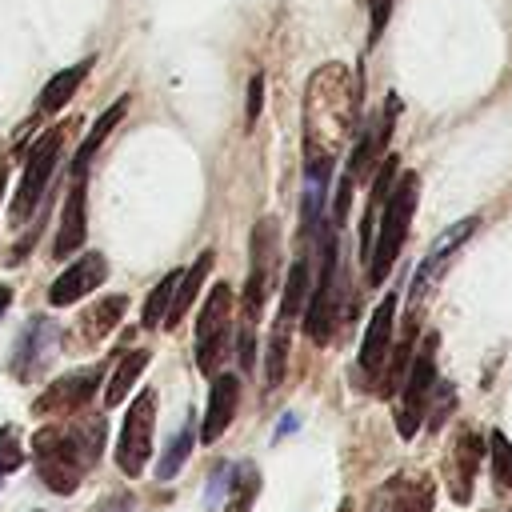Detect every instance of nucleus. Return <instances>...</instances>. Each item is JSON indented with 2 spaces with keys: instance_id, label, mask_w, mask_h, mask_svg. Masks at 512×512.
Masks as SVG:
<instances>
[{
  "instance_id": "nucleus-14",
  "label": "nucleus",
  "mask_w": 512,
  "mask_h": 512,
  "mask_svg": "<svg viewBox=\"0 0 512 512\" xmlns=\"http://www.w3.org/2000/svg\"><path fill=\"white\" fill-rule=\"evenodd\" d=\"M432 480L428 476H416V472H400L392 476L376 500H372V512H432Z\"/></svg>"
},
{
  "instance_id": "nucleus-5",
  "label": "nucleus",
  "mask_w": 512,
  "mask_h": 512,
  "mask_svg": "<svg viewBox=\"0 0 512 512\" xmlns=\"http://www.w3.org/2000/svg\"><path fill=\"white\" fill-rule=\"evenodd\" d=\"M228 332H232V284H212V292L200 304L196 316V368L208 376L228 356Z\"/></svg>"
},
{
  "instance_id": "nucleus-6",
  "label": "nucleus",
  "mask_w": 512,
  "mask_h": 512,
  "mask_svg": "<svg viewBox=\"0 0 512 512\" xmlns=\"http://www.w3.org/2000/svg\"><path fill=\"white\" fill-rule=\"evenodd\" d=\"M436 344H440L436 332L424 336V344L412 356V368L404 376V392H400V408H396V428H400L404 440H412L420 420L428 416V396L436 388Z\"/></svg>"
},
{
  "instance_id": "nucleus-28",
  "label": "nucleus",
  "mask_w": 512,
  "mask_h": 512,
  "mask_svg": "<svg viewBox=\"0 0 512 512\" xmlns=\"http://www.w3.org/2000/svg\"><path fill=\"white\" fill-rule=\"evenodd\" d=\"M488 452H492V476H496V484H504L512 492V440L504 432H492L488 436Z\"/></svg>"
},
{
  "instance_id": "nucleus-29",
  "label": "nucleus",
  "mask_w": 512,
  "mask_h": 512,
  "mask_svg": "<svg viewBox=\"0 0 512 512\" xmlns=\"http://www.w3.org/2000/svg\"><path fill=\"white\" fill-rule=\"evenodd\" d=\"M288 332L292 328H272L268 336V388H276L284 380V364H288Z\"/></svg>"
},
{
  "instance_id": "nucleus-2",
  "label": "nucleus",
  "mask_w": 512,
  "mask_h": 512,
  "mask_svg": "<svg viewBox=\"0 0 512 512\" xmlns=\"http://www.w3.org/2000/svg\"><path fill=\"white\" fill-rule=\"evenodd\" d=\"M420 200V176L416 172H400L396 188L388 196V204L380 208V224H376V248H372V264H368V284H384V276L392 272L404 240H408V224Z\"/></svg>"
},
{
  "instance_id": "nucleus-12",
  "label": "nucleus",
  "mask_w": 512,
  "mask_h": 512,
  "mask_svg": "<svg viewBox=\"0 0 512 512\" xmlns=\"http://www.w3.org/2000/svg\"><path fill=\"white\" fill-rule=\"evenodd\" d=\"M100 376H104L100 364H96V368H84V372H68V376H60V380L48 384L44 396L32 404L36 416H44V412H76V408H84V404L92 400Z\"/></svg>"
},
{
  "instance_id": "nucleus-31",
  "label": "nucleus",
  "mask_w": 512,
  "mask_h": 512,
  "mask_svg": "<svg viewBox=\"0 0 512 512\" xmlns=\"http://www.w3.org/2000/svg\"><path fill=\"white\" fill-rule=\"evenodd\" d=\"M24 464V448H20V436L16 428H0V472H16Z\"/></svg>"
},
{
  "instance_id": "nucleus-26",
  "label": "nucleus",
  "mask_w": 512,
  "mask_h": 512,
  "mask_svg": "<svg viewBox=\"0 0 512 512\" xmlns=\"http://www.w3.org/2000/svg\"><path fill=\"white\" fill-rule=\"evenodd\" d=\"M256 492H260V472H256V464H248V460L232 464V492H228L232 512H248Z\"/></svg>"
},
{
  "instance_id": "nucleus-25",
  "label": "nucleus",
  "mask_w": 512,
  "mask_h": 512,
  "mask_svg": "<svg viewBox=\"0 0 512 512\" xmlns=\"http://www.w3.org/2000/svg\"><path fill=\"white\" fill-rule=\"evenodd\" d=\"M180 268L176 272H168L152 292H148V300H144V328H156V324H164V316H168V308H172V296H176V284H180Z\"/></svg>"
},
{
  "instance_id": "nucleus-27",
  "label": "nucleus",
  "mask_w": 512,
  "mask_h": 512,
  "mask_svg": "<svg viewBox=\"0 0 512 512\" xmlns=\"http://www.w3.org/2000/svg\"><path fill=\"white\" fill-rule=\"evenodd\" d=\"M188 452H192V424H184V428L168 440V448H164V456H160V464H156V480H172V476L184 468Z\"/></svg>"
},
{
  "instance_id": "nucleus-37",
  "label": "nucleus",
  "mask_w": 512,
  "mask_h": 512,
  "mask_svg": "<svg viewBox=\"0 0 512 512\" xmlns=\"http://www.w3.org/2000/svg\"><path fill=\"white\" fill-rule=\"evenodd\" d=\"M368 4H372V0H368Z\"/></svg>"
},
{
  "instance_id": "nucleus-15",
  "label": "nucleus",
  "mask_w": 512,
  "mask_h": 512,
  "mask_svg": "<svg viewBox=\"0 0 512 512\" xmlns=\"http://www.w3.org/2000/svg\"><path fill=\"white\" fill-rule=\"evenodd\" d=\"M236 404H240V376L232 372H220L208 388V408H204V420H200V440L212 444L224 436V428L232 424L236 416Z\"/></svg>"
},
{
  "instance_id": "nucleus-30",
  "label": "nucleus",
  "mask_w": 512,
  "mask_h": 512,
  "mask_svg": "<svg viewBox=\"0 0 512 512\" xmlns=\"http://www.w3.org/2000/svg\"><path fill=\"white\" fill-rule=\"evenodd\" d=\"M228 492H232V464H220V468L208 476L204 508H208V512H220V508H224V500H228Z\"/></svg>"
},
{
  "instance_id": "nucleus-35",
  "label": "nucleus",
  "mask_w": 512,
  "mask_h": 512,
  "mask_svg": "<svg viewBox=\"0 0 512 512\" xmlns=\"http://www.w3.org/2000/svg\"><path fill=\"white\" fill-rule=\"evenodd\" d=\"M8 304H12V288H8V284H0V316L8 312Z\"/></svg>"
},
{
  "instance_id": "nucleus-36",
  "label": "nucleus",
  "mask_w": 512,
  "mask_h": 512,
  "mask_svg": "<svg viewBox=\"0 0 512 512\" xmlns=\"http://www.w3.org/2000/svg\"><path fill=\"white\" fill-rule=\"evenodd\" d=\"M292 428H296V416H284V420H280V428H276V436H288Z\"/></svg>"
},
{
  "instance_id": "nucleus-33",
  "label": "nucleus",
  "mask_w": 512,
  "mask_h": 512,
  "mask_svg": "<svg viewBox=\"0 0 512 512\" xmlns=\"http://www.w3.org/2000/svg\"><path fill=\"white\" fill-rule=\"evenodd\" d=\"M260 104H264V76H252V80H248V108H244V124H248V128L256 124Z\"/></svg>"
},
{
  "instance_id": "nucleus-1",
  "label": "nucleus",
  "mask_w": 512,
  "mask_h": 512,
  "mask_svg": "<svg viewBox=\"0 0 512 512\" xmlns=\"http://www.w3.org/2000/svg\"><path fill=\"white\" fill-rule=\"evenodd\" d=\"M356 112H360V84L352 80L348 64H336V60L320 64L304 88V172L308 180L328 184L332 164L356 128Z\"/></svg>"
},
{
  "instance_id": "nucleus-4",
  "label": "nucleus",
  "mask_w": 512,
  "mask_h": 512,
  "mask_svg": "<svg viewBox=\"0 0 512 512\" xmlns=\"http://www.w3.org/2000/svg\"><path fill=\"white\" fill-rule=\"evenodd\" d=\"M32 456H36L40 480H44L52 492H60V496L76 492V484H80V476H84V468H88V460H84V452H80L72 428H40V432L32 436Z\"/></svg>"
},
{
  "instance_id": "nucleus-19",
  "label": "nucleus",
  "mask_w": 512,
  "mask_h": 512,
  "mask_svg": "<svg viewBox=\"0 0 512 512\" xmlns=\"http://www.w3.org/2000/svg\"><path fill=\"white\" fill-rule=\"evenodd\" d=\"M212 264H216V252L204 248V252L192 260V268H184V276H180V284H176V296H172V308H168V316H164V328H176V324L184 320V312H188L192 300L200 296V288H204Z\"/></svg>"
},
{
  "instance_id": "nucleus-9",
  "label": "nucleus",
  "mask_w": 512,
  "mask_h": 512,
  "mask_svg": "<svg viewBox=\"0 0 512 512\" xmlns=\"http://www.w3.org/2000/svg\"><path fill=\"white\" fill-rule=\"evenodd\" d=\"M252 268H248V284H244V312H240V324H252L260 320V308H264V296H268V284H272V272H276V248H280V232H276V220H260L252 228Z\"/></svg>"
},
{
  "instance_id": "nucleus-8",
  "label": "nucleus",
  "mask_w": 512,
  "mask_h": 512,
  "mask_svg": "<svg viewBox=\"0 0 512 512\" xmlns=\"http://www.w3.org/2000/svg\"><path fill=\"white\" fill-rule=\"evenodd\" d=\"M152 428H156V392L144 388L120 424V440H116V464L124 476H140L148 456H152Z\"/></svg>"
},
{
  "instance_id": "nucleus-34",
  "label": "nucleus",
  "mask_w": 512,
  "mask_h": 512,
  "mask_svg": "<svg viewBox=\"0 0 512 512\" xmlns=\"http://www.w3.org/2000/svg\"><path fill=\"white\" fill-rule=\"evenodd\" d=\"M388 12H392V0H372V28H368V48L380 40L384 24H388Z\"/></svg>"
},
{
  "instance_id": "nucleus-7",
  "label": "nucleus",
  "mask_w": 512,
  "mask_h": 512,
  "mask_svg": "<svg viewBox=\"0 0 512 512\" xmlns=\"http://www.w3.org/2000/svg\"><path fill=\"white\" fill-rule=\"evenodd\" d=\"M60 140H64V132L60 128H48L32 144V152L24 160V172H20V184H16V196H12V208H8L16 224H24L32 216V208L40 204V196L48 192V180H52L56 160H60Z\"/></svg>"
},
{
  "instance_id": "nucleus-16",
  "label": "nucleus",
  "mask_w": 512,
  "mask_h": 512,
  "mask_svg": "<svg viewBox=\"0 0 512 512\" xmlns=\"http://www.w3.org/2000/svg\"><path fill=\"white\" fill-rule=\"evenodd\" d=\"M88 184L84 176H76V184L68 188V200H64V212H60V232L52 240V256H72L84 248V236H88Z\"/></svg>"
},
{
  "instance_id": "nucleus-32",
  "label": "nucleus",
  "mask_w": 512,
  "mask_h": 512,
  "mask_svg": "<svg viewBox=\"0 0 512 512\" xmlns=\"http://www.w3.org/2000/svg\"><path fill=\"white\" fill-rule=\"evenodd\" d=\"M452 400H456V388L452 384H436V408H428V424L432 428L444 424V416L452 412Z\"/></svg>"
},
{
  "instance_id": "nucleus-23",
  "label": "nucleus",
  "mask_w": 512,
  "mask_h": 512,
  "mask_svg": "<svg viewBox=\"0 0 512 512\" xmlns=\"http://www.w3.org/2000/svg\"><path fill=\"white\" fill-rule=\"evenodd\" d=\"M124 112H128V96H120L112 108H104V112H100V120L92 124V132L84 136V144H80V152H76V176H84V172H88V160H92V156H96V148L108 140V132L124 120Z\"/></svg>"
},
{
  "instance_id": "nucleus-21",
  "label": "nucleus",
  "mask_w": 512,
  "mask_h": 512,
  "mask_svg": "<svg viewBox=\"0 0 512 512\" xmlns=\"http://www.w3.org/2000/svg\"><path fill=\"white\" fill-rule=\"evenodd\" d=\"M312 296V276H308V260L300 256L292 268H288V280H284V296H280V308H276V324L280 328H292L296 316L304 312V300Z\"/></svg>"
},
{
  "instance_id": "nucleus-13",
  "label": "nucleus",
  "mask_w": 512,
  "mask_h": 512,
  "mask_svg": "<svg viewBox=\"0 0 512 512\" xmlns=\"http://www.w3.org/2000/svg\"><path fill=\"white\" fill-rule=\"evenodd\" d=\"M392 320H396V292H388L376 304V312L368 316V328H364V340H360V368L368 376L384 372V360L392 352Z\"/></svg>"
},
{
  "instance_id": "nucleus-11",
  "label": "nucleus",
  "mask_w": 512,
  "mask_h": 512,
  "mask_svg": "<svg viewBox=\"0 0 512 512\" xmlns=\"http://www.w3.org/2000/svg\"><path fill=\"white\" fill-rule=\"evenodd\" d=\"M56 344H60V328L52 324V320H44V316H36V320H28V328H24V336L16 340V356H12V372L20 376V380H32L44 364H48V356L56 352Z\"/></svg>"
},
{
  "instance_id": "nucleus-3",
  "label": "nucleus",
  "mask_w": 512,
  "mask_h": 512,
  "mask_svg": "<svg viewBox=\"0 0 512 512\" xmlns=\"http://www.w3.org/2000/svg\"><path fill=\"white\" fill-rule=\"evenodd\" d=\"M336 320H340V228L324 224V232H320V276H316V288H312L308 308H304V332L316 344H328Z\"/></svg>"
},
{
  "instance_id": "nucleus-17",
  "label": "nucleus",
  "mask_w": 512,
  "mask_h": 512,
  "mask_svg": "<svg viewBox=\"0 0 512 512\" xmlns=\"http://www.w3.org/2000/svg\"><path fill=\"white\" fill-rule=\"evenodd\" d=\"M476 224H480L476 216H464V220H456V224H452V228H448V232L440 236L436 252H432V256H428V260H424V264L416 268V280H412V300H420V296H424V292H428V288H432V284L440 280V272L448 268L452 252H456V248H460V244H464V240H468V236L476 232Z\"/></svg>"
},
{
  "instance_id": "nucleus-10",
  "label": "nucleus",
  "mask_w": 512,
  "mask_h": 512,
  "mask_svg": "<svg viewBox=\"0 0 512 512\" xmlns=\"http://www.w3.org/2000/svg\"><path fill=\"white\" fill-rule=\"evenodd\" d=\"M104 276H108V260H104L100 252H80V256L52 280L48 304H52V308H68V304H76L80 296H88L92 288H100Z\"/></svg>"
},
{
  "instance_id": "nucleus-20",
  "label": "nucleus",
  "mask_w": 512,
  "mask_h": 512,
  "mask_svg": "<svg viewBox=\"0 0 512 512\" xmlns=\"http://www.w3.org/2000/svg\"><path fill=\"white\" fill-rule=\"evenodd\" d=\"M96 60L88 56V60H80V64H68V68H60V72H52L48 76V84L40 88V100H36V108L40 112H60L72 96H76V88H80V80L88 76V68H92Z\"/></svg>"
},
{
  "instance_id": "nucleus-38",
  "label": "nucleus",
  "mask_w": 512,
  "mask_h": 512,
  "mask_svg": "<svg viewBox=\"0 0 512 512\" xmlns=\"http://www.w3.org/2000/svg\"><path fill=\"white\" fill-rule=\"evenodd\" d=\"M508 512H512V508H508Z\"/></svg>"
},
{
  "instance_id": "nucleus-22",
  "label": "nucleus",
  "mask_w": 512,
  "mask_h": 512,
  "mask_svg": "<svg viewBox=\"0 0 512 512\" xmlns=\"http://www.w3.org/2000/svg\"><path fill=\"white\" fill-rule=\"evenodd\" d=\"M124 308H128V296H104V300H96L88 312H84V320H80V336L88 340V344H96V340H104L116 324H120V316H124Z\"/></svg>"
},
{
  "instance_id": "nucleus-24",
  "label": "nucleus",
  "mask_w": 512,
  "mask_h": 512,
  "mask_svg": "<svg viewBox=\"0 0 512 512\" xmlns=\"http://www.w3.org/2000/svg\"><path fill=\"white\" fill-rule=\"evenodd\" d=\"M144 368H148V352H144V348H132V352L116 364V372L108 376V384H104V404L116 408V404L132 392V384H136V376H140Z\"/></svg>"
},
{
  "instance_id": "nucleus-18",
  "label": "nucleus",
  "mask_w": 512,
  "mask_h": 512,
  "mask_svg": "<svg viewBox=\"0 0 512 512\" xmlns=\"http://www.w3.org/2000/svg\"><path fill=\"white\" fill-rule=\"evenodd\" d=\"M480 436L472 428H464L452 444V464H448V480H452V500L456 504H468L472 500V480H476V464H480Z\"/></svg>"
}]
</instances>
